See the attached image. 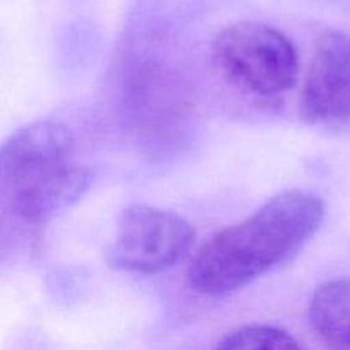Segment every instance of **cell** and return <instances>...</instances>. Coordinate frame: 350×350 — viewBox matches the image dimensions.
<instances>
[{"label":"cell","mask_w":350,"mask_h":350,"mask_svg":"<svg viewBox=\"0 0 350 350\" xmlns=\"http://www.w3.org/2000/svg\"><path fill=\"white\" fill-rule=\"evenodd\" d=\"M301 111L311 123L350 122V34L328 29L317 38Z\"/></svg>","instance_id":"cell-5"},{"label":"cell","mask_w":350,"mask_h":350,"mask_svg":"<svg viewBox=\"0 0 350 350\" xmlns=\"http://www.w3.org/2000/svg\"><path fill=\"white\" fill-rule=\"evenodd\" d=\"M214 60L239 91L262 98L291 91L299 77V55L293 41L255 21L224 27L214 41Z\"/></svg>","instance_id":"cell-3"},{"label":"cell","mask_w":350,"mask_h":350,"mask_svg":"<svg viewBox=\"0 0 350 350\" xmlns=\"http://www.w3.org/2000/svg\"><path fill=\"white\" fill-rule=\"evenodd\" d=\"M195 236V228L181 215L149 205H130L120 214L106 262L125 272H163L183 260Z\"/></svg>","instance_id":"cell-4"},{"label":"cell","mask_w":350,"mask_h":350,"mask_svg":"<svg viewBox=\"0 0 350 350\" xmlns=\"http://www.w3.org/2000/svg\"><path fill=\"white\" fill-rule=\"evenodd\" d=\"M215 350H306L289 332L272 325H248L222 338Z\"/></svg>","instance_id":"cell-7"},{"label":"cell","mask_w":350,"mask_h":350,"mask_svg":"<svg viewBox=\"0 0 350 350\" xmlns=\"http://www.w3.org/2000/svg\"><path fill=\"white\" fill-rule=\"evenodd\" d=\"M323 198L310 190H286L243 222L212 236L188 269L200 296L219 297L243 289L293 260L325 221Z\"/></svg>","instance_id":"cell-2"},{"label":"cell","mask_w":350,"mask_h":350,"mask_svg":"<svg viewBox=\"0 0 350 350\" xmlns=\"http://www.w3.org/2000/svg\"><path fill=\"white\" fill-rule=\"evenodd\" d=\"M310 325L325 350H350V280H330L310 301Z\"/></svg>","instance_id":"cell-6"},{"label":"cell","mask_w":350,"mask_h":350,"mask_svg":"<svg viewBox=\"0 0 350 350\" xmlns=\"http://www.w3.org/2000/svg\"><path fill=\"white\" fill-rule=\"evenodd\" d=\"M72 146L58 122H33L0 144V260L89 190L92 173L72 159Z\"/></svg>","instance_id":"cell-1"}]
</instances>
